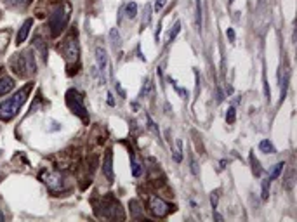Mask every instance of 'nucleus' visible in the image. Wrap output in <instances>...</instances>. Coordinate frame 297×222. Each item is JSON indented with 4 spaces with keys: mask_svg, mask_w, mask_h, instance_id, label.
Instances as JSON below:
<instances>
[{
    "mask_svg": "<svg viewBox=\"0 0 297 222\" xmlns=\"http://www.w3.org/2000/svg\"><path fill=\"white\" fill-rule=\"evenodd\" d=\"M30 91H32V83L23 87L21 91H17L13 97H9L0 103V120H2V122H11V120L19 113L21 106H23V104L26 103V99H28Z\"/></svg>",
    "mask_w": 297,
    "mask_h": 222,
    "instance_id": "f257e3e1",
    "label": "nucleus"
},
{
    "mask_svg": "<svg viewBox=\"0 0 297 222\" xmlns=\"http://www.w3.org/2000/svg\"><path fill=\"white\" fill-rule=\"evenodd\" d=\"M70 13H71V5L68 2L54 9V13L49 17V28H50V33H52V37H59L61 35V32L66 28L68 21H70Z\"/></svg>",
    "mask_w": 297,
    "mask_h": 222,
    "instance_id": "f03ea898",
    "label": "nucleus"
},
{
    "mask_svg": "<svg viewBox=\"0 0 297 222\" xmlns=\"http://www.w3.org/2000/svg\"><path fill=\"white\" fill-rule=\"evenodd\" d=\"M11 68H13L14 73H16L17 77H21V79H28V77H32V75L37 71L35 58L32 56L30 50H26V52L16 56V58L11 61Z\"/></svg>",
    "mask_w": 297,
    "mask_h": 222,
    "instance_id": "7ed1b4c3",
    "label": "nucleus"
},
{
    "mask_svg": "<svg viewBox=\"0 0 297 222\" xmlns=\"http://www.w3.org/2000/svg\"><path fill=\"white\" fill-rule=\"evenodd\" d=\"M66 104L71 110V113H75V115L79 116L83 124H89V113H87V108L83 104V99L79 91L71 89V91L66 92Z\"/></svg>",
    "mask_w": 297,
    "mask_h": 222,
    "instance_id": "20e7f679",
    "label": "nucleus"
},
{
    "mask_svg": "<svg viewBox=\"0 0 297 222\" xmlns=\"http://www.w3.org/2000/svg\"><path fill=\"white\" fill-rule=\"evenodd\" d=\"M61 52H63V56H65V59L68 63L79 61L80 49H79V42H77V37H75V35H70V37L63 42Z\"/></svg>",
    "mask_w": 297,
    "mask_h": 222,
    "instance_id": "39448f33",
    "label": "nucleus"
},
{
    "mask_svg": "<svg viewBox=\"0 0 297 222\" xmlns=\"http://www.w3.org/2000/svg\"><path fill=\"white\" fill-rule=\"evenodd\" d=\"M104 219H124V214H122V206L116 200H113L112 196H108L103 200V212H101Z\"/></svg>",
    "mask_w": 297,
    "mask_h": 222,
    "instance_id": "423d86ee",
    "label": "nucleus"
},
{
    "mask_svg": "<svg viewBox=\"0 0 297 222\" xmlns=\"http://www.w3.org/2000/svg\"><path fill=\"white\" fill-rule=\"evenodd\" d=\"M149 210L153 212V215H157V217H167L174 210L172 205H169L167 202H164L162 198L158 196H151L149 198Z\"/></svg>",
    "mask_w": 297,
    "mask_h": 222,
    "instance_id": "0eeeda50",
    "label": "nucleus"
},
{
    "mask_svg": "<svg viewBox=\"0 0 297 222\" xmlns=\"http://www.w3.org/2000/svg\"><path fill=\"white\" fill-rule=\"evenodd\" d=\"M44 177V182L47 184L52 193H58V191H63L65 190V181H63V175L58 172H44L42 174Z\"/></svg>",
    "mask_w": 297,
    "mask_h": 222,
    "instance_id": "6e6552de",
    "label": "nucleus"
},
{
    "mask_svg": "<svg viewBox=\"0 0 297 222\" xmlns=\"http://www.w3.org/2000/svg\"><path fill=\"white\" fill-rule=\"evenodd\" d=\"M96 59H98V70L101 73L103 83L106 82V70H108V56L103 47H96Z\"/></svg>",
    "mask_w": 297,
    "mask_h": 222,
    "instance_id": "1a4fd4ad",
    "label": "nucleus"
},
{
    "mask_svg": "<svg viewBox=\"0 0 297 222\" xmlns=\"http://www.w3.org/2000/svg\"><path fill=\"white\" fill-rule=\"evenodd\" d=\"M103 172L110 182H113V153L112 149H108L103 160Z\"/></svg>",
    "mask_w": 297,
    "mask_h": 222,
    "instance_id": "9d476101",
    "label": "nucleus"
},
{
    "mask_svg": "<svg viewBox=\"0 0 297 222\" xmlns=\"http://www.w3.org/2000/svg\"><path fill=\"white\" fill-rule=\"evenodd\" d=\"M33 26V19H26L25 23H23V26L19 28V32H17V37H16V44L19 46V44H23V42L28 38V33L30 30H32Z\"/></svg>",
    "mask_w": 297,
    "mask_h": 222,
    "instance_id": "9b49d317",
    "label": "nucleus"
},
{
    "mask_svg": "<svg viewBox=\"0 0 297 222\" xmlns=\"http://www.w3.org/2000/svg\"><path fill=\"white\" fill-rule=\"evenodd\" d=\"M14 89V80L9 77H0V95H5Z\"/></svg>",
    "mask_w": 297,
    "mask_h": 222,
    "instance_id": "f8f14e48",
    "label": "nucleus"
},
{
    "mask_svg": "<svg viewBox=\"0 0 297 222\" xmlns=\"http://www.w3.org/2000/svg\"><path fill=\"white\" fill-rule=\"evenodd\" d=\"M197 7H195V23H197V30L202 32V0H195Z\"/></svg>",
    "mask_w": 297,
    "mask_h": 222,
    "instance_id": "ddd939ff",
    "label": "nucleus"
},
{
    "mask_svg": "<svg viewBox=\"0 0 297 222\" xmlns=\"http://www.w3.org/2000/svg\"><path fill=\"white\" fill-rule=\"evenodd\" d=\"M4 4L9 5V7H16V9H26L32 0H4Z\"/></svg>",
    "mask_w": 297,
    "mask_h": 222,
    "instance_id": "4468645a",
    "label": "nucleus"
},
{
    "mask_svg": "<svg viewBox=\"0 0 297 222\" xmlns=\"http://www.w3.org/2000/svg\"><path fill=\"white\" fill-rule=\"evenodd\" d=\"M131 167H132V175L139 177L143 170H141V165H139V161L136 160V157H134V153H131Z\"/></svg>",
    "mask_w": 297,
    "mask_h": 222,
    "instance_id": "2eb2a0df",
    "label": "nucleus"
},
{
    "mask_svg": "<svg viewBox=\"0 0 297 222\" xmlns=\"http://www.w3.org/2000/svg\"><path fill=\"white\" fill-rule=\"evenodd\" d=\"M35 47H37V49L40 50V52H42V58H44V59L47 61V47H46V44H44V40H42L40 35H37V37H35Z\"/></svg>",
    "mask_w": 297,
    "mask_h": 222,
    "instance_id": "dca6fc26",
    "label": "nucleus"
},
{
    "mask_svg": "<svg viewBox=\"0 0 297 222\" xmlns=\"http://www.w3.org/2000/svg\"><path fill=\"white\" fill-rule=\"evenodd\" d=\"M125 14H127V17H131V19H134V17L137 16V4L136 2H129V4L125 5Z\"/></svg>",
    "mask_w": 297,
    "mask_h": 222,
    "instance_id": "f3484780",
    "label": "nucleus"
},
{
    "mask_svg": "<svg viewBox=\"0 0 297 222\" xmlns=\"http://www.w3.org/2000/svg\"><path fill=\"white\" fill-rule=\"evenodd\" d=\"M259 149L263 153H268V155H273V153H275V146H273V144L269 143L268 139L261 141V143H259Z\"/></svg>",
    "mask_w": 297,
    "mask_h": 222,
    "instance_id": "a211bd4d",
    "label": "nucleus"
},
{
    "mask_svg": "<svg viewBox=\"0 0 297 222\" xmlns=\"http://www.w3.org/2000/svg\"><path fill=\"white\" fill-rule=\"evenodd\" d=\"M129 206H131V212H132V217H139L141 214H143V208H141L139 202L137 200H132L131 203H129Z\"/></svg>",
    "mask_w": 297,
    "mask_h": 222,
    "instance_id": "6ab92c4d",
    "label": "nucleus"
},
{
    "mask_svg": "<svg viewBox=\"0 0 297 222\" xmlns=\"http://www.w3.org/2000/svg\"><path fill=\"white\" fill-rule=\"evenodd\" d=\"M269 186H271V181H269V179H264L263 188H261V198H263L264 202L269 198Z\"/></svg>",
    "mask_w": 297,
    "mask_h": 222,
    "instance_id": "aec40b11",
    "label": "nucleus"
},
{
    "mask_svg": "<svg viewBox=\"0 0 297 222\" xmlns=\"http://www.w3.org/2000/svg\"><path fill=\"white\" fill-rule=\"evenodd\" d=\"M283 167H285L283 161H280V163L275 165V167H273V170H271V174H269V177H268L269 181H275V179H277V177L280 175L281 170H283Z\"/></svg>",
    "mask_w": 297,
    "mask_h": 222,
    "instance_id": "412c9836",
    "label": "nucleus"
},
{
    "mask_svg": "<svg viewBox=\"0 0 297 222\" xmlns=\"http://www.w3.org/2000/svg\"><path fill=\"white\" fill-rule=\"evenodd\" d=\"M283 188H285V190H289V191L294 188V169H290L289 174H287V177H285Z\"/></svg>",
    "mask_w": 297,
    "mask_h": 222,
    "instance_id": "4be33fe9",
    "label": "nucleus"
},
{
    "mask_svg": "<svg viewBox=\"0 0 297 222\" xmlns=\"http://www.w3.org/2000/svg\"><path fill=\"white\" fill-rule=\"evenodd\" d=\"M250 163H252V170H254V174H256V175H261V172H263V170H261L259 160L254 157V153L250 155Z\"/></svg>",
    "mask_w": 297,
    "mask_h": 222,
    "instance_id": "5701e85b",
    "label": "nucleus"
},
{
    "mask_svg": "<svg viewBox=\"0 0 297 222\" xmlns=\"http://www.w3.org/2000/svg\"><path fill=\"white\" fill-rule=\"evenodd\" d=\"M110 38H112V46H113V49H116V47L120 46V35H118V32H116L115 28L110 32Z\"/></svg>",
    "mask_w": 297,
    "mask_h": 222,
    "instance_id": "b1692460",
    "label": "nucleus"
},
{
    "mask_svg": "<svg viewBox=\"0 0 297 222\" xmlns=\"http://www.w3.org/2000/svg\"><path fill=\"white\" fill-rule=\"evenodd\" d=\"M149 19H151V5H145V17H143V26L149 25Z\"/></svg>",
    "mask_w": 297,
    "mask_h": 222,
    "instance_id": "393cba45",
    "label": "nucleus"
},
{
    "mask_svg": "<svg viewBox=\"0 0 297 222\" xmlns=\"http://www.w3.org/2000/svg\"><path fill=\"white\" fill-rule=\"evenodd\" d=\"M146 122H148V128H149V130H151L153 134H155V136H158V134H160V132H158V127L155 125V122H153L151 116H149V115L146 116Z\"/></svg>",
    "mask_w": 297,
    "mask_h": 222,
    "instance_id": "a878e982",
    "label": "nucleus"
},
{
    "mask_svg": "<svg viewBox=\"0 0 297 222\" xmlns=\"http://www.w3.org/2000/svg\"><path fill=\"white\" fill-rule=\"evenodd\" d=\"M182 143L181 141H178V149H176V151H174V160L176 161H181L182 160Z\"/></svg>",
    "mask_w": 297,
    "mask_h": 222,
    "instance_id": "bb28decb",
    "label": "nucleus"
},
{
    "mask_svg": "<svg viewBox=\"0 0 297 222\" xmlns=\"http://www.w3.org/2000/svg\"><path fill=\"white\" fill-rule=\"evenodd\" d=\"M179 32H181V23H179V21H178V23H176V25H174V30H172V32L169 33V42H172L174 38H176V35H178Z\"/></svg>",
    "mask_w": 297,
    "mask_h": 222,
    "instance_id": "cd10ccee",
    "label": "nucleus"
},
{
    "mask_svg": "<svg viewBox=\"0 0 297 222\" xmlns=\"http://www.w3.org/2000/svg\"><path fill=\"white\" fill-rule=\"evenodd\" d=\"M149 89H151V80H146V83H145V87H143V91H141L139 97H148Z\"/></svg>",
    "mask_w": 297,
    "mask_h": 222,
    "instance_id": "c85d7f7f",
    "label": "nucleus"
},
{
    "mask_svg": "<svg viewBox=\"0 0 297 222\" xmlns=\"http://www.w3.org/2000/svg\"><path fill=\"white\" fill-rule=\"evenodd\" d=\"M235 118H236L235 108H230V110H228V113H226V122H228V124H235Z\"/></svg>",
    "mask_w": 297,
    "mask_h": 222,
    "instance_id": "c756f323",
    "label": "nucleus"
},
{
    "mask_svg": "<svg viewBox=\"0 0 297 222\" xmlns=\"http://www.w3.org/2000/svg\"><path fill=\"white\" fill-rule=\"evenodd\" d=\"M263 82H264V95L269 99L271 92H269V85H268V79H266V73H263Z\"/></svg>",
    "mask_w": 297,
    "mask_h": 222,
    "instance_id": "7c9ffc66",
    "label": "nucleus"
},
{
    "mask_svg": "<svg viewBox=\"0 0 297 222\" xmlns=\"http://www.w3.org/2000/svg\"><path fill=\"white\" fill-rule=\"evenodd\" d=\"M217 200H219V191H214L211 196V203H212V208H217Z\"/></svg>",
    "mask_w": 297,
    "mask_h": 222,
    "instance_id": "2f4dec72",
    "label": "nucleus"
},
{
    "mask_svg": "<svg viewBox=\"0 0 297 222\" xmlns=\"http://www.w3.org/2000/svg\"><path fill=\"white\" fill-rule=\"evenodd\" d=\"M167 4V0H155V11H162L164 9V5Z\"/></svg>",
    "mask_w": 297,
    "mask_h": 222,
    "instance_id": "473e14b6",
    "label": "nucleus"
},
{
    "mask_svg": "<svg viewBox=\"0 0 297 222\" xmlns=\"http://www.w3.org/2000/svg\"><path fill=\"white\" fill-rule=\"evenodd\" d=\"M226 35H228V38H230V42H235V32H233V28H228Z\"/></svg>",
    "mask_w": 297,
    "mask_h": 222,
    "instance_id": "72a5a7b5",
    "label": "nucleus"
},
{
    "mask_svg": "<svg viewBox=\"0 0 297 222\" xmlns=\"http://www.w3.org/2000/svg\"><path fill=\"white\" fill-rule=\"evenodd\" d=\"M191 172H193L195 175H197V161H195L193 158H191Z\"/></svg>",
    "mask_w": 297,
    "mask_h": 222,
    "instance_id": "f704fd0d",
    "label": "nucleus"
},
{
    "mask_svg": "<svg viewBox=\"0 0 297 222\" xmlns=\"http://www.w3.org/2000/svg\"><path fill=\"white\" fill-rule=\"evenodd\" d=\"M108 104H110V106H113V104H115V101H113V95H112V94H108Z\"/></svg>",
    "mask_w": 297,
    "mask_h": 222,
    "instance_id": "c9c22d12",
    "label": "nucleus"
},
{
    "mask_svg": "<svg viewBox=\"0 0 297 222\" xmlns=\"http://www.w3.org/2000/svg\"><path fill=\"white\" fill-rule=\"evenodd\" d=\"M214 219H215V221H223V215H219V214H215V212H214Z\"/></svg>",
    "mask_w": 297,
    "mask_h": 222,
    "instance_id": "e433bc0d",
    "label": "nucleus"
},
{
    "mask_svg": "<svg viewBox=\"0 0 297 222\" xmlns=\"http://www.w3.org/2000/svg\"><path fill=\"white\" fill-rule=\"evenodd\" d=\"M4 219H5V215L2 214V212H0V221H4Z\"/></svg>",
    "mask_w": 297,
    "mask_h": 222,
    "instance_id": "4c0bfd02",
    "label": "nucleus"
},
{
    "mask_svg": "<svg viewBox=\"0 0 297 222\" xmlns=\"http://www.w3.org/2000/svg\"><path fill=\"white\" fill-rule=\"evenodd\" d=\"M233 2H235V0H228V4H230V5L233 4Z\"/></svg>",
    "mask_w": 297,
    "mask_h": 222,
    "instance_id": "58836bf2",
    "label": "nucleus"
}]
</instances>
